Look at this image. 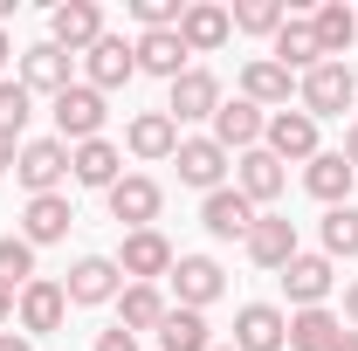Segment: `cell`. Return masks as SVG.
<instances>
[{
    "label": "cell",
    "instance_id": "f1b7e54d",
    "mask_svg": "<svg viewBox=\"0 0 358 351\" xmlns=\"http://www.w3.org/2000/svg\"><path fill=\"white\" fill-rule=\"evenodd\" d=\"M124 145H131V159H173L179 152V124L166 117V110H138Z\"/></svg>",
    "mask_w": 358,
    "mask_h": 351
},
{
    "label": "cell",
    "instance_id": "277c9868",
    "mask_svg": "<svg viewBox=\"0 0 358 351\" xmlns=\"http://www.w3.org/2000/svg\"><path fill=\"white\" fill-rule=\"evenodd\" d=\"M48 42L62 48V55H90V48L103 42V7L96 0H62L48 14Z\"/></svg>",
    "mask_w": 358,
    "mask_h": 351
},
{
    "label": "cell",
    "instance_id": "e575fe53",
    "mask_svg": "<svg viewBox=\"0 0 358 351\" xmlns=\"http://www.w3.org/2000/svg\"><path fill=\"white\" fill-rule=\"evenodd\" d=\"M282 21H289L282 0H241V7H234V28H241V35H275Z\"/></svg>",
    "mask_w": 358,
    "mask_h": 351
},
{
    "label": "cell",
    "instance_id": "ba28073f",
    "mask_svg": "<svg viewBox=\"0 0 358 351\" xmlns=\"http://www.w3.org/2000/svg\"><path fill=\"white\" fill-rule=\"evenodd\" d=\"M166 282H173L179 310H207V303L227 289V275H221V262H214V255H179Z\"/></svg>",
    "mask_w": 358,
    "mask_h": 351
},
{
    "label": "cell",
    "instance_id": "836d02e7",
    "mask_svg": "<svg viewBox=\"0 0 358 351\" xmlns=\"http://www.w3.org/2000/svg\"><path fill=\"white\" fill-rule=\"evenodd\" d=\"M0 282H7V289H28V282H35V248H28L21 234H0Z\"/></svg>",
    "mask_w": 358,
    "mask_h": 351
},
{
    "label": "cell",
    "instance_id": "7c38bea8",
    "mask_svg": "<svg viewBox=\"0 0 358 351\" xmlns=\"http://www.w3.org/2000/svg\"><path fill=\"white\" fill-rule=\"evenodd\" d=\"M69 83H76V76H69V55H62L55 42L21 48V89H28V96H48V103H55Z\"/></svg>",
    "mask_w": 358,
    "mask_h": 351
},
{
    "label": "cell",
    "instance_id": "ab89813d",
    "mask_svg": "<svg viewBox=\"0 0 358 351\" xmlns=\"http://www.w3.org/2000/svg\"><path fill=\"white\" fill-rule=\"evenodd\" d=\"M0 351H35V338H21V331H0Z\"/></svg>",
    "mask_w": 358,
    "mask_h": 351
},
{
    "label": "cell",
    "instance_id": "8fae6325",
    "mask_svg": "<svg viewBox=\"0 0 358 351\" xmlns=\"http://www.w3.org/2000/svg\"><path fill=\"white\" fill-rule=\"evenodd\" d=\"M262 152H275L282 166H289V159L310 166V159H317V117H310V110H275L268 131H262Z\"/></svg>",
    "mask_w": 358,
    "mask_h": 351
},
{
    "label": "cell",
    "instance_id": "30bf717a",
    "mask_svg": "<svg viewBox=\"0 0 358 351\" xmlns=\"http://www.w3.org/2000/svg\"><path fill=\"white\" fill-rule=\"evenodd\" d=\"M282 186H289V173H282V159H275V152L255 145V152H241V159H234V193H241L248 207H268Z\"/></svg>",
    "mask_w": 358,
    "mask_h": 351
},
{
    "label": "cell",
    "instance_id": "5b68a950",
    "mask_svg": "<svg viewBox=\"0 0 358 351\" xmlns=\"http://www.w3.org/2000/svg\"><path fill=\"white\" fill-rule=\"evenodd\" d=\"M241 248H248V262H255V268H275V275L303 255V248H296V220H282V214H255V227H248Z\"/></svg>",
    "mask_w": 358,
    "mask_h": 351
},
{
    "label": "cell",
    "instance_id": "44dd1931",
    "mask_svg": "<svg viewBox=\"0 0 358 351\" xmlns=\"http://www.w3.org/2000/svg\"><path fill=\"white\" fill-rule=\"evenodd\" d=\"M131 76H138V55H131L124 35H103V42L83 55V83L90 89H117V83H131Z\"/></svg>",
    "mask_w": 358,
    "mask_h": 351
},
{
    "label": "cell",
    "instance_id": "9c48e42d",
    "mask_svg": "<svg viewBox=\"0 0 358 351\" xmlns=\"http://www.w3.org/2000/svg\"><path fill=\"white\" fill-rule=\"evenodd\" d=\"M103 200H110V220H124L131 234H138V227H152V220H159V207H166L159 179H145V173H124L110 193H103Z\"/></svg>",
    "mask_w": 358,
    "mask_h": 351
},
{
    "label": "cell",
    "instance_id": "8d00e7d4",
    "mask_svg": "<svg viewBox=\"0 0 358 351\" xmlns=\"http://www.w3.org/2000/svg\"><path fill=\"white\" fill-rule=\"evenodd\" d=\"M179 14H186L179 0H131V21L145 35H152V28H179Z\"/></svg>",
    "mask_w": 358,
    "mask_h": 351
},
{
    "label": "cell",
    "instance_id": "8992f818",
    "mask_svg": "<svg viewBox=\"0 0 358 351\" xmlns=\"http://www.w3.org/2000/svg\"><path fill=\"white\" fill-rule=\"evenodd\" d=\"M173 241L159 234V227H138V234H124V248H117V268L131 275V282H159V275H173Z\"/></svg>",
    "mask_w": 358,
    "mask_h": 351
},
{
    "label": "cell",
    "instance_id": "4316f807",
    "mask_svg": "<svg viewBox=\"0 0 358 351\" xmlns=\"http://www.w3.org/2000/svg\"><path fill=\"white\" fill-rule=\"evenodd\" d=\"M69 200H62V193H42V200H28V214H21V241H28V248H48V241H62V234H69Z\"/></svg>",
    "mask_w": 358,
    "mask_h": 351
},
{
    "label": "cell",
    "instance_id": "484cf974",
    "mask_svg": "<svg viewBox=\"0 0 358 351\" xmlns=\"http://www.w3.org/2000/svg\"><path fill=\"white\" fill-rule=\"evenodd\" d=\"M282 289H289L296 310H324V296H331V255H296L282 268Z\"/></svg>",
    "mask_w": 358,
    "mask_h": 351
},
{
    "label": "cell",
    "instance_id": "60d3db41",
    "mask_svg": "<svg viewBox=\"0 0 358 351\" xmlns=\"http://www.w3.org/2000/svg\"><path fill=\"white\" fill-rule=\"evenodd\" d=\"M345 166L358 173V117H352V131H345Z\"/></svg>",
    "mask_w": 358,
    "mask_h": 351
},
{
    "label": "cell",
    "instance_id": "1f68e13d",
    "mask_svg": "<svg viewBox=\"0 0 358 351\" xmlns=\"http://www.w3.org/2000/svg\"><path fill=\"white\" fill-rule=\"evenodd\" d=\"M159 345L166 351H214V338H207V317L200 310H166V324H159Z\"/></svg>",
    "mask_w": 358,
    "mask_h": 351
},
{
    "label": "cell",
    "instance_id": "d6986e66",
    "mask_svg": "<svg viewBox=\"0 0 358 351\" xmlns=\"http://www.w3.org/2000/svg\"><path fill=\"white\" fill-rule=\"evenodd\" d=\"M69 179H76V186H103V193H110V186L124 179V152H117L110 138H90V145H69Z\"/></svg>",
    "mask_w": 358,
    "mask_h": 351
},
{
    "label": "cell",
    "instance_id": "d4e9b609",
    "mask_svg": "<svg viewBox=\"0 0 358 351\" xmlns=\"http://www.w3.org/2000/svg\"><path fill=\"white\" fill-rule=\"evenodd\" d=\"M352 166H345V152H317L310 166H303V186H310V200L324 207H352Z\"/></svg>",
    "mask_w": 358,
    "mask_h": 351
},
{
    "label": "cell",
    "instance_id": "4fadbf2b",
    "mask_svg": "<svg viewBox=\"0 0 358 351\" xmlns=\"http://www.w3.org/2000/svg\"><path fill=\"white\" fill-rule=\"evenodd\" d=\"M289 345V317L275 303H241L234 310V351H282Z\"/></svg>",
    "mask_w": 358,
    "mask_h": 351
},
{
    "label": "cell",
    "instance_id": "ffe728a7",
    "mask_svg": "<svg viewBox=\"0 0 358 351\" xmlns=\"http://www.w3.org/2000/svg\"><path fill=\"white\" fill-rule=\"evenodd\" d=\"M241 96H248L255 110H289V96H296V76H289L282 62H268V55H255V62L241 69Z\"/></svg>",
    "mask_w": 358,
    "mask_h": 351
},
{
    "label": "cell",
    "instance_id": "bcb514c9",
    "mask_svg": "<svg viewBox=\"0 0 358 351\" xmlns=\"http://www.w3.org/2000/svg\"><path fill=\"white\" fill-rule=\"evenodd\" d=\"M214 351H234V345H214Z\"/></svg>",
    "mask_w": 358,
    "mask_h": 351
},
{
    "label": "cell",
    "instance_id": "b9f144b4",
    "mask_svg": "<svg viewBox=\"0 0 358 351\" xmlns=\"http://www.w3.org/2000/svg\"><path fill=\"white\" fill-rule=\"evenodd\" d=\"M14 159H21V138H0V173H7Z\"/></svg>",
    "mask_w": 358,
    "mask_h": 351
},
{
    "label": "cell",
    "instance_id": "6da1fadb",
    "mask_svg": "<svg viewBox=\"0 0 358 351\" xmlns=\"http://www.w3.org/2000/svg\"><path fill=\"white\" fill-rule=\"evenodd\" d=\"M103 89H90V83H69L62 96H55V138L62 145H90V138H103Z\"/></svg>",
    "mask_w": 358,
    "mask_h": 351
},
{
    "label": "cell",
    "instance_id": "7a4b0ae2",
    "mask_svg": "<svg viewBox=\"0 0 358 351\" xmlns=\"http://www.w3.org/2000/svg\"><path fill=\"white\" fill-rule=\"evenodd\" d=\"M296 96H303L310 117H345L352 96H358V69H345V62H317L310 76L296 83Z\"/></svg>",
    "mask_w": 358,
    "mask_h": 351
},
{
    "label": "cell",
    "instance_id": "ee69618b",
    "mask_svg": "<svg viewBox=\"0 0 358 351\" xmlns=\"http://www.w3.org/2000/svg\"><path fill=\"white\" fill-rule=\"evenodd\" d=\"M338 351H358V331H345V338H338Z\"/></svg>",
    "mask_w": 358,
    "mask_h": 351
},
{
    "label": "cell",
    "instance_id": "f6af8a7d",
    "mask_svg": "<svg viewBox=\"0 0 358 351\" xmlns=\"http://www.w3.org/2000/svg\"><path fill=\"white\" fill-rule=\"evenodd\" d=\"M7 55H14V42H7V28H0V62H7Z\"/></svg>",
    "mask_w": 358,
    "mask_h": 351
},
{
    "label": "cell",
    "instance_id": "cb8c5ba5",
    "mask_svg": "<svg viewBox=\"0 0 358 351\" xmlns=\"http://www.w3.org/2000/svg\"><path fill=\"white\" fill-rule=\"evenodd\" d=\"M131 55H138L145 76H166V83L186 76V42H179V28H152V35H138Z\"/></svg>",
    "mask_w": 358,
    "mask_h": 351
},
{
    "label": "cell",
    "instance_id": "f546056e",
    "mask_svg": "<svg viewBox=\"0 0 358 351\" xmlns=\"http://www.w3.org/2000/svg\"><path fill=\"white\" fill-rule=\"evenodd\" d=\"M310 28H317V48H324V62H338V55L358 42V14L345 7V0H324V7L310 14Z\"/></svg>",
    "mask_w": 358,
    "mask_h": 351
},
{
    "label": "cell",
    "instance_id": "52a82bcc",
    "mask_svg": "<svg viewBox=\"0 0 358 351\" xmlns=\"http://www.w3.org/2000/svg\"><path fill=\"white\" fill-rule=\"evenodd\" d=\"M14 317H21V338H48V331H62V317H69V296H62V282L35 275V282L21 289Z\"/></svg>",
    "mask_w": 358,
    "mask_h": 351
},
{
    "label": "cell",
    "instance_id": "d590c367",
    "mask_svg": "<svg viewBox=\"0 0 358 351\" xmlns=\"http://www.w3.org/2000/svg\"><path fill=\"white\" fill-rule=\"evenodd\" d=\"M28 103H35V96H28L21 83H0V138H21V131H28Z\"/></svg>",
    "mask_w": 358,
    "mask_h": 351
},
{
    "label": "cell",
    "instance_id": "ac0fdd59",
    "mask_svg": "<svg viewBox=\"0 0 358 351\" xmlns=\"http://www.w3.org/2000/svg\"><path fill=\"white\" fill-rule=\"evenodd\" d=\"M214 110H221V76H214V69H186L173 83L166 117H173V124H193V117H214Z\"/></svg>",
    "mask_w": 358,
    "mask_h": 351
},
{
    "label": "cell",
    "instance_id": "9a60e30c",
    "mask_svg": "<svg viewBox=\"0 0 358 351\" xmlns=\"http://www.w3.org/2000/svg\"><path fill=\"white\" fill-rule=\"evenodd\" d=\"M173 166H179V179L200 186V193H221V186H227V152L214 145V138H179Z\"/></svg>",
    "mask_w": 358,
    "mask_h": 351
},
{
    "label": "cell",
    "instance_id": "e0dca14e",
    "mask_svg": "<svg viewBox=\"0 0 358 351\" xmlns=\"http://www.w3.org/2000/svg\"><path fill=\"white\" fill-rule=\"evenodd\" d=\"M268 62H282L289 76H310L317 62H324V48H317V28H310V14H289V21L275 28V48H268Z\"/></svg>",
    "mask_w": 358,
    "mask_h": 351
},
{
    "label": "cell",
    "instance_id": "4dcf8cb0",
    "mask_svg": "<svg viewBox=\"0 0 358 351\" xmlns=\"http://www.w3.org/2000/svg\"><path fill=\"white\" fill-rule=\"evenodd\" d=\"M338 338H345V324L331 310H296L289 317V351H338Z\"/></svg>",
    "mask_w": 358,
    "mask_h": 351
},
{
    "label": "cell",
    "instance_id": "7bdbcfd3",
    "mask_svg": "<svg viewBox=\"0 0 358 351\" xmlns=\"http://www.w3.org/2000/svg\"><path fill=\"white\" fill-rule=\"evenodd\" d=\"M345 317H352V324H358V282H352V289H345Z\"/></svg>",
    "mask_w": 358,
    "mask_h": 351
},
{
    "label": "cell",
    "instance_id": "d6a6232c",
    "mask_svg": "<svg viewBox=\"0 0 358 351\" xmlns=\"http://www.w3.org/2000/svg\"><path fill=\"white\" fill-rule=\"evenodd\" d=\"M324 255H331V262H338V255L352 262L358 255V207H331V214H324Z\"/></svg>",
    "mask_w": 358,
    "mask_h": 351
},
{
    "label": "cell",
    "instance_id": "83f0119b",
    "mask_svg": "<svg viewBox=\"0 0 358 351\" xmlns=\"http://www.w3.org/2000/svg\"><path fill=\"white\" fill-rule=\"evenodd\" d=\"M166 296H159V282H124V289H117V324H124V331H159V324H166Z\"/></svg>",
    "mask_w": 358,
    "mask_h": 351
},
{
    "label": "cell",
    "instance_id": "f35d334b",
    "mask_svg": "<svg viewBox=\"0 0 358 351\" xmlns=\"http://www.w3.org/2000/svg\"><path fill=\"white\" fill-rule=\"evenodd\" d=\"M14 303H21V289H7V282H0V324H14Z\"/></svg>",
    "mask_w": 358,
    "mask_h": 351
},
{
    "label": "cell",
    "instance_id": "5bb4252c",
    "mask_svg": "<svg viewBox=\"0 0 358 351\" xmlns=\"http://www.w3.org/2000/svg\"><path fill=\"white\" fill-rule=\"evenodd\" d=\"M117 289H124L117 255H83V262L69 268V282H62V296H69V303H110Z\"/></svg>",
    "mask_w": 358,
    "mask_h": 351
},
{
    "label": "cell",
    "instance_id": "3957f363",
    "mask_svg": "<svg viewBox=\"0 0 358 351\" xmlns=\"http://www.w3.org/2000/svg\"><path fill=\"white\" fill-rule=\"evenodd\" d=\"M14 179L28 186V200L55 193V186L69 179V145H62V138H28V145H21V159H14Z\"/></svg>",
    "mask_w": 358,
    "mask_h": 351
},
{
    "label": "cell",
    "instance_id": "74e56055",
    "mask_svg": "<svg viewBox=\"0 0 358 351\" xmlns=\"http://www.w3.org/2000/svg\"><path fill=\"white\" fill-rule=\"evenodd\" d=\"M96 351H138V338L117 324V331H103V338H96Z\"/></svg>",
    "mask_w": 358,
    "mask_h": 351
},
{
    "label": "cell",
    "instance_id": "2e32d148",
    "mask_svg": "<svg viewBox=\"0 0 358 351\" xmlns=\"http://www.w3.org/2000/svg\"><path fill=\"white\" fill-rule=\"evenodd\" d=\"M262 131H268V117L248 103V96H234V103H221V110H214V145H221L227 159H234V152H255V145H262Z\"/></svg>",
    "mask_w": 358,
    "mask_h": 351
},
{
    "label": "cell",
    "instance_id": "7402d4cb",
    "mask_svg": "<svg viewBox=\"0 0 358 351\" xmlns=\"http://www.w3.org/2000/svg\"><path fill=\"white\" fill-rule=\"evenodd\" d=\"M227 35H234V14L214 7V0H200V7H186V14H179V42H186V55H214Z\"/></svg>",
    "mask_w": 358,
    "mask_h": 351
},
{
    "label": "cell",
    "instance_id": "603a6c76",
    "mask_svg": "<svg viewBox=\"0 0 358 351\" xmlns=\"http://www.w3.org/2000/svg\"><path fill=\"white\" fill-rule=\"evenodd\" d=\"M200 227H207L214 241H248V227H255V207H248L234 186H221V193H207V207H200Z\"/></svg>",
    "mask_w": 358,
    "mask_h": 351
}]
</instances>
